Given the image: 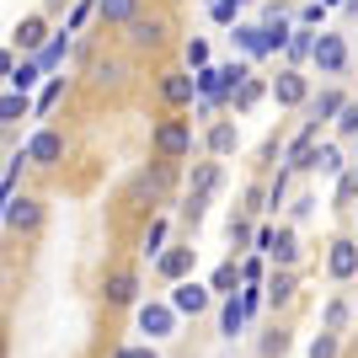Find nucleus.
I'll return each mask as SVG.
<instances>
[{
	"label": "nucleus",
	"mask_w": 358,
	"mask_h": 358,
	"mask_svg": "<svg viewBox=\"0 0 358 358\" xmlns=\"http://www.w3.org/2000/svg\"><path fill=\"white\" fill-rule=\"evenodd\" d=\"M0 75H11V54L6 48H0Z\"/></svg>",
	"instance_id": "49530a36"
},
{
	"label": "nucleus",
	"mask_w": 358,
	"mask_h": 358,
	"mask_svg": "<svg viewBox=\"0 0 358 358\" xmlns=\"http://www.w3.org/2000/svg\"><path fill=\"white\" fill-rule=\"evenodd\" d=\"M187 64H209V43H203V38L187 43Z\"/></svg>",
	"instance_id": "ea45409f"
},
{
	"label": "nucleus",
	"mask_w": 358,
	"mask_h": 358,
	"mask_svg": "<svg viewBox=\"0 0 358 358\" xmlns=\"http://www.w3.org/2000/svg\"><path fill=\"white\" fill-rule=\"evenodd\" d=\"M48 6H64V0H48Z\"/></svg>",
	"instance_id": "8fccbe9b"
},
{
	"label": "nucleus",
	"mask_w": 358,
	"mask_h": 358,
	"mask_svg": "<svg viewBox=\"0 0 358 358\" xmlns=\"http://www.w3.org/2000/svg\"><path fill=\"white\" fill-rule=\"evenodd\" d=\"M236 43L246 48V54H252V59H262V54H268V38H262V22H246V27H236Z\"/></svg>",
	"instance_id": "aec40b11"
},
{
	"label": "nucleus",
	"mask_w": 358,
	"mask_h": 358,
	"mask_svg": "<svg viewBox=\"0 0 358 358\" xmlns=\"http://www.w3.org/2000/svg\"><path fill=\"white\" fill-rule=\"evenodd\" d=\"M193 262H198V246H171V252L155 257V273H161V278H171V284H182V278L193 273Z\"/></svg>",
	"instance_id": "0eeeda50"
},
{
	"label": "nucleus",
	"mask_w": 358,
	"mask_h": 358,
	"mask_svg": "<svg viewBox=\"0 0 358 358\" xmlns=\"http://www.w3.org/2000/svg\"><path fill=\"white\" fill-rule=\"evenodd\" d=\"M220 96H193V113H198V118H209V113H220Z\"/></svg>",
	"instance_id": "58836bf2"
},
{
	"label": "nucleus",
	"mask_w": 358,
	"mask_h": 358,
	"mask_svg": "<svg viewBox=\"0 0 358 358\" xmlns=\"http://www.w3.org/2000/svg\"><path fill=\"white\" fill-rule=\"evenodd\" d=\"M321 6H348V0H321Z\"/></svg>",
	"instance_id": "de8ad7c7"
},
{
	"label": "nucleus",
	"mask_w": 358,
	"mask_h": 358,
	"mask_svg": "<svg viewBox=\"0 0 358 358\" xmlns=\"http://www.w3.org/2000/svg\"><path fill=\"white\" fill-rule=\"evenodd\" d=\"M166 187H171V166H155V171H145V177L134 182V193H139V198H145V193H150V198H161Z\"/></svg>",
	"instance_id": "a211bd4d"
},
{
	"label": "nucleus",
	"mask_w": 358,
	"mask_h": 358,
	"mask_svg": "<svg viewBox=\"0 0 358 358\" xmlns=\"http://www.w3.org/2000/svg\"><path fill=\"white\" fill-rule=\"evenodd\" d=\"M22 155H27L32 166H54V161L64 155V139L54 134V129H38V134L27 139V150H22Z\"/></svg>",
	"instance_id": "6e6552de"
},
{
	"label": "nucleus",
	"mask_w": 358,
	"mask_h": 358,
	"mask_svg": "<svg viewBox=\"0 0 358 358\" xmlns=\"http://www.w3.org/2000/svg\"><path fill=\"white\" fill-rule=\"evenodd\" d=\"M171 310L177 315H203L209 310V289L203 284H177L171 289Z\"/></svg>",
	"instance_id": "9b49d317"
},
{
	"label": "nucleus",
	"mask_w": 358,
	"mask_h": 358,
	"mask_svg": "<svg viewBox=\"0 0 358 358\" xmlns=\"http://www.w3.org/2000/svg\"><path fill=\"white\" fill-rule=\"evenodd\" d=\"M310 43H315V38H310V27H299V32H289V54H294V59H305V54H310Z\"/></svg>",
	"instance_id": "7c9ffc66"
},
{
	"label": "nucleus",
	"mask_w": 358,
	"mask_h": 358,
	"mask_svg": "<svg viewBox=\"0 0 358 358\" xmlns=\"http://www.w3.org/2000/svg\"><path fill=\"white\" fill-rule=\"evenodd\" d=\"M310 59H315V70H321V75H343V64H348L343 38H337V32H321V38L310 43Z\"/></svg>",
	"instance_id": "20e7f679"
},
{
	"label": "nucleus",
	"mask_w": 358,
	"mask_h": 358,
	"mask_svg": "<svg viewBox=\"0 0 358 358\" xmlns=\"http://www.w3.org/2000/svg\"><path fill=\"white\" fill-rule=\"evenodd\" d=\"M236 284H241V268L236 262H220L214 278H209V294H236Z\"/></svg>",
	"instance_id": "5701e85b"
},
{
	"label": "nucleus",
	"mask_w": 358,
	"mask_h": 358,
	"mask_svg": "<svg viewBox=\"0 0 358 358\" xmlns=\"http://www.w3.org/2000/svg\"><path fill=\"white\" fill-rule=\"evenodd\" d=\"M358 198V171H337V203H353Z\"/></svg>",
	"instance_id": "c756f323"
},
{
	"label": "nucleus",
	"mask_w": 358,
	"mask_h": 358,
	"mask_svg": "<svg viewBox=\"0 0 358 358\" xmlns=\"http://www.w3.org/2000/svg\"><path fill=\"white\" fill-rule=\"evenodd\" d=\"M294 171H327V177H337V171H343V150L337 145H321V150H305V155H299V166Z\"/></svg>",
	"instance_id": "9d476101"
},
{
	"label": "nucleus",
	"mask_w": 358,
	"mask_h": 358,
	"mask_svg": "<svg viewBox=\"0 0 358 358\" xmlns=\"http://www.w3.org/2000/svg\"><path fill=\"white\" fill-rule=\"evenodd\" d=\"M118 358H155V348H123Z\"/></svg>",
	"instance_id": "a18cd8bd"
},
{
	"label": "nucleus",
	"mask_w": 358,
	"mask_h": 358,
	"mask_svg": "<svg viewBox=\"0 0 358 358\" xmlns=\"http://www.w3.org/2000/svg\"><path fill=\"white\" fill-rule=\"evenodd\" d=\"M209 150H214V155H230V150H236V123H214Z\"/></svg>",
	"instance_id": "bb28decb"
},
{
	"label": "nucleus",
	"mask_w": 358,
	"mask_h": 358,
	"mask_svg": "<svg viewBox=\"0 0 358 358\" xmlns=\"http://www.w3.org/2000/svg\"><path fill=\"white\" fill-rule=\"evenodd\" d=\"M43 38H48V22H43V16L16 22V48H22V54H38V48H43Z\"/></svg>",
	"instance_id": "2eb2a0df"
},
{
	"label": "nucleus",
	"mask_w": 358,
	"mask_h": 358,
	"mask_svg": "<svg viewBox=\"0 0 358 358\" xmlns=\"http://www.w3.org/2000/svg\"><path fill=\"white\" fill-rule=\"evenodd\" d=\"M64 54H70V38H54V43H43V48H38V70H54V64H59L64 59Z\"/></svg>",
	"instance_id": "a878e982"
},
{
	"label": "nucleus",
	"mask_w": 358,
	"mask_h": 358,
	"mask_svg": "<svg viewBox=\"0 0 358 358\" xmlns=\"http://www.w3.org/2000/svg\"><path fill=\"white\" fill-rule=\"evenodd\" d=\"M246 241H252V224H246V220H230V246H246Z\"/></svg>",
	"instance_id": "4c0bfd02"
},
{
	"label": "nucleus",
	"mask_w": 358,
	"mask_h": 358,
	"mask_svg": "<svg viewBox=\"0 0 358 358\" xmlns=\"http://www.w3.org/2000/svg\"><path fill=\"white\" fill-rule=\"evenodd\" d=\"M0 358H6V337H0Z\"/></svg>",
	"instance_id": "09e8293b"
},
{
	"label": "nucleus",
	"mask_w": 358,
	"mask_h": 358,
	"mask_svg": "<svg viewBox=\"0 0 358 358\" xmlns=\"http://www.w3.org/2000/svg\"><path fill=\"white\" fill-rule=\"evenodd\" d=\"M64 96V80H48L43 91H38V113H54V102Z\"/></svg>",
	"instance_id": "2f4dec72"
},
{
	"label": "nucleus",
	"mask_w": 358,
	"mask_h": 358,
	"mask_svg": "<svg viewBox=\"0 0 358 358\" xmlns=\"http://www.w3.org/2000/svg\"><path fill=\"white\" fill-rule=\"evenodd\" d=\"M321 16H327V6H321V0H310V6H305V27H315Z\"/></svg>",
	"instance_id": "79ce46f5"
},
{
	"label": "nucleus",
	"mask_w": 358,
	"mask_h": 358,
	"mask_svg": "<svg viewBox=\"0 0 358 358\" xmlns=\"http://www.w3.org/2000/svg\"><path fill=\"white\" fill-rule=\"evenodd\" d=\"M241 327H246V310H241V299H236V294H224V310H220V331H224V337H236Z\"/></svg>",
	"instance_id": "412c9836"
},
{
	"label": "nucleus",
	"mask_w": 358,
	"mask_h": 358,
	"mask_svg": "<svg viewBox=\"0 0 358 358\" xmlns=\"http://www.w3.org/2000/svg\"><path fill=\"white\" fill-rule=\"evenodd\" d=\"M257 278H262V262H257V257H246V262H241V284H257Z\"/></svg>",
	"instance_id": "a19ab883"
},
{
	"label": "nucleus",
	"mask_w": 358,
	"mask_h": 358,
	"mask_svg": "<svg viewBox=\"0 0 358 358\" xmlns=\"http://www.w3.org/2000/svg\"><path fill=\"white\" fill-rule=\"evenodd\" d=\"M294 273H289V268H278V273H273V278H268V299H273V305H289V299H294Z\"/></svg>",
	"instance_id": "6ab92c4d"
},
{
	"label": "nucleus",
	"mask_w": 358,
	"mask_h": 358,
	"mask_svg": "<svg viewBox=\"0 0 358 358\" xmlns=\"http://www.w3.org/2000/svg\"><path fill=\"white\" fill-rule=\"evenodd\" d=\"M27 113V91H11V96H0V123H16Z\"/></svg>",
	"instance_id": "cd10ccee"
},
{
	"label": "nucleus",
	"mask_w": 358,
	"mask_h": 358,
	"mask_svg": "<svg viewBox=\"0 0 358 358\" xmlns=\"http://www.w3.org/2000/svg\"><path fill=\"white\" fill-rule=\"evenodd\" d=\"M129 27V43L134 48H161L166 43V22H145V16H134V22H123Z\"/></svg>",
	"instance_id": "ddd939ff"
},
{
	"label": "nucleus",
	"mask_w": 358,
	"mask_h": 358,
	"mask_svg": "<svg viewBox=\"0 0 358 358\" xmlns=\"http://www.w3.org/2000/svg\"><path fill=\"white\" fill-rule=\"evenodd\" d=\"M214 187H220V166L203 161V166L193 171V193H187V203H182V220H187V224L203 220V209H209V193H214Z\"/></svg>",
	"instance_id": "f03ea898"
},
{
	"label": "nucleus",
	"mask_w": 358,
	"mask_h": 358,
	"mask_svg": "<svg viewBox=\"0 0 358 358\" xmlns=\"http://www.w3.org/2000/svg\"><path fill=\"white\" fill-rule=\"evenodd\" d=\"M161 96H166V102H171V107H187V102H193V96H198V86H193V75H182V70H171V75H166V80H161Z\"/></svg>",
	"instance_id": "4468645a"
},
{
	"label": "nucleus",
	"mask_w": 358,
	"mask_h": 358,
	"mask_svg": "<svg viewBox=\"0 0 358 358\" xmlns=\"http://www.w3.org/2000/svg\"><path fill=\"white\" fill-rule=\"evenodd\" d=\"M348 327V305H343V299H331V305H327V331H343Z\"/></svg>",
	"instance_id": "f704fd0d"
},
{
	"label": "nucleus",
	"mask_w": 358,
	"mask_h": 358,
	"mask_svg": "<svg viewBox=\"0 0 358 358\" xmlns=\"http://www.w3.org/2000/svg\"><path fill=\"white\" fill-rule=\"evenodd\" d=\"M273 96H278V102H284V107L305 102V75H299V70H284V75H278V80H273Z\"/></svg>",
	"instance_id": "f3484780"
},
{
	"label": "nucleus",
	"mask_w": 358,
	"mask_h": 358,
	"mask_svg": "<svg viewBox=\"0 0 358 358\" xmlns=\"http://www.w3.org/2000/svg\"><path fill=\"white\" fill-rule=\"evenodd\" d=\"M139 331H145L150 343L171 337V331H177V310H171V305H155V299H150V305H139Z\"/></svg>",
	"instance_id": "39448f33"
},
{
	"label": "nucleus",
	"mask_w": 358,
	"mask_h": 358,
	"mask_svg": "<svg viewBox=\"0 0 358 358\" xmlns=\"http://www.w3.org/2000/svg\"><path fill=\"white\" fill-rule=\"evenodd\" d=\"M150 145H155V155H161V161H182V155L193 150V123H187V118H166L161 129H155V139H150Z\"/></svg>",
	"instance_id": "f257e3e1"
},
{
	"label": "nucleus",
	"mask_w": 358,
	"mask_h": 358,
	"mask_svg": "<svg viewBox=\"0 0 358 358\" xmlns=\"http://www.w3.org/2000/svg\"><path fill=\"white\" fill-rule=\"evenodd\" d=\"M315 214V198H294V220H310Z\"/></svg>",
	"instance_id": "c03bdc74"
},
{
	"label": "nucleus",
	"mask_w": 358,
	"mask_h": 358,
	"mask_svg": "<svg viewBox=\"0 0 358 358\" xmlns=\"http://www.w3.org/2000/svg\"><path fill=\"white\" fill-rule=\"evenodd\" d=\"M315 134H321V123L310 118V123H305V129H299L294 139H289V171H294V166H299V155H305V150L315 145Z\"/></svg>",
	"instance_id": "4be33fe9"
},
{
	"label": "nucleus",
	"mask_w": 358,
	"mask_h": 358,
	"mask_svg": "<svg viewBox=\"0 0 358 358\" xmlns=\"http://www.w3.org/2000/svg\"><path fill=\"white\" fill-rule=\"evenodd\" d=\"M331 113H343V96H337V91H327V96H321V102L310 107V118H315V123H327Z\"/></svg>",
	"instance_id": "c85d7f7f"
},
{
	"label": "nucleus",
	"mask_w": 358,
	"mask_h": 358,
	"mask_svg": "<svg viewBox=\"0 0 358 358\" xmlns=\"http://www.w3.org/2000/svg\"><path fill=\"white\" fill-rule=\"evenodd\" d=\"M209 11H214V22H236L241 0H209Z\"/></svg>",
	"instance_id": "e433bc0d"
},
{
	"label": "nucleus",
	"mask_w": 358,
	"mask_h": 358,
	"mask_svg": "<svg viewBox=\"0 0 358 358\" xmlns=\"http://www.w3.org/2000/svg\"><path fill=\"white\" fill-rule=\"evenodd\" d=\"M230 102H236V113H246V107H257V102H262V80H252V75H246V80H241V86L230 91Z\"/></svg>",
	"instance_id": "393cba45"
},
{
	"label": "nucleus",
	"mask_w": 358,
	"mask_h": 358,
	"mask_svg": "<svg viewBox=\"0 0 358 358\" xmlns=\"http://www.w3.org/2000/svg\"><path fill=\"white\" fill-rule=\"evenodd\" d=\"M161 241H166V220H155L145 236V257H161Z\"/></svg>",
	"instance_id": "c9c22d12"
},
{
	"label": "nucleus",
	"mask_w": 358,
	"mask_h": 358,
	"mask_svg": "<svg viewBox=\"0 0 358 358\" xmlns=\"http://www.w3.org/2000/svg\"><path fill=\"white\" fill-rule=\"evenodd\" d=\"M91 6H96V0H80V6H75V16H70V32H75V27H80V22L91 16Z\"/></svg>",
	"instance_id": "37998d69"
},
{
	"label": "nucleus",
	"mask_w": 358,
	"mask_h": 358,
	"mask_svg": "<svg viewBox=\"0 0 358 358\" xmlns=\"http://www.w3.org/2000/svg\"><path fill=\"white\" fill-rule=\"evenodd\" d=\"M38 59H22V64H11V75H6V80H11V91H32L38 86Z\"/></svg>",
	"instance_id": "b1692460"
},
{
	"label": "nucleus",
	"mask_w": 358,
	"mask_h": 358,
	"mask_svg": "<svg viewBox=\"0 0 358 358\" xmlns=\"http://www.w3.org/2000/svg\"><path fill=\"white\" fill-rule=\"evenodd\" d=\"M102 299H107V305H134V299H139V278H134V273H113V278L102 284Z\"/></svg>",
	"instance_id": "f8f14e48"
},
{
	"label": "nucleus",
	"mask_w": 358,
	"mask_h": 358,
	"mask_svg": "<svg viewBox=\"0 0 358 358\" xmlns=\"http://www.w3.org/2000/svg\"><path fill=\"white\" fill-rule=\"evenodd\" d=\"M327 273L337 278V284H348L358 273V246L353 241H331V252H327Z\"/></svg>",
	"instance_id": "1a4fd4ad"
},
{
	"label": "nucleus",
	"mask_w": 358,
	"mask_h": 358,
	"mask_svg": "<svg viewBox=\"0 0 358 358\" xmlns=\"http://www.w3.org/2000/svg\"><path fill=\"white\" fill-rule=\"evenodd\" d=\"M310 358H337V331H321L310 343Z\"/></svg>",
	"instance_id": "473e14b6"
},
{
	"label": "nucleus",
	"mask_w": 358,
	"mask_h": 358,
	"mask_svg": "<svg viewBox=\"0 0 358 358\" xmlns=\"http://www.w3.org/2000/svg\"><path fill=\"white\" fill-rule=\"evenodd\" d=\"M337 129H343L348 139H358V102H343V118H337Z\"/></svg>",
	"instance_id": "72a5a7b5"
},
{
	"label": "nucleus",
	"mask_w": 358,
	"mask_h": 358,
	"mask_svg": "<svg viewBox=\"0 0 358 358\" xmlns=\"http://www.w3.org/2000/svg\"><path fill=\"white\" fill-rule=\"evenodd\" d=\"M96 16H102L107 27H123V22L139 16V0H96Z\"/></svg>",
	"instance_id": "dca6fc26"
},
{
	"label": "nucleus",
	"mask_w": 358,
	"mask_h": 358,
	"mask_svg": "<svg viewBox=\"0 0 358 358\" xmlns=\"http://www.w3.org/2000/svg\"><path fill=\"white\" fill-rule=\"evenodd\" d=\"M257 252H268L278 268H294V257H299V236L294 230H257Z\"/></svg>",
	"instance_id": "7ed1b4c3"
},
{
	"label": "nucleus",
	"mask_w": 358,
	"mask_h": 358,
	"mask_svg": "<svg viewBox=\"0 0 358 358\" xmlns=\"http://www.w3.org/2000/svg\"><path fill=\"white\" fill-rule=\"evenodd\" d=\"M0 220L11 224V230H22V236H32V230L43 224V203H38V198H11V203H6V214H0Z\"/></svg>",
	"instance_id": "423d86ee"
}]
</instances>
